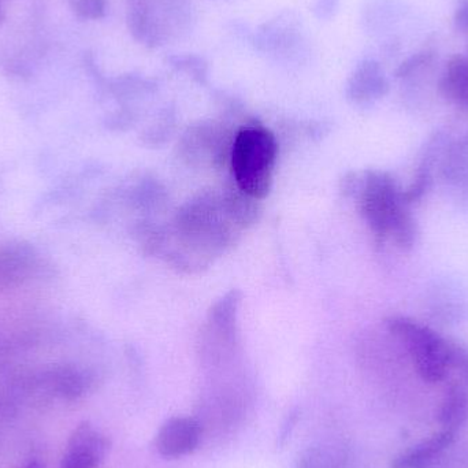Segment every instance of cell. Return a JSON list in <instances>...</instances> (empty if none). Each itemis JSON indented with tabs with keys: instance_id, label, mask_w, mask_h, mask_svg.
<instances>
[{
	"instance_id": "obj_1",
	"label": "cell",
	"mask_w": 468,
	"mask_h": 468,
	"mask_svg": "<svg viewBox=\"0 0 468 468\" xmlns=\"http://www.w3.org/2000/svg\"><path fill=\"white\" fill-rule=\"evenodd\" d=\"M359 203L363 217L377 236L389 237L401 250L414 248L417 222L392 176L385 172L366 173L360 183Z\"/></svg>"
},
{
	"instance_id": "obj_2",
	"label": "cell",
	"mask_w": 468,
	"mask_h": 468,
	"mask_svg": "<svg viewBox=\"0 0 468 468\" xmlns=\"http://www.w3.org/2000/svg\"><path fill=\"white\" fill-rule=\"evenodd\" d=\"M277 142L263 128H245L237 134L232 151L234 180L242 194L263 199L271 186L277 161Z\"/></svg>"
},
{
	"instance_id": "obj_3",
	"label": "cell",
	"mask_w": 468,
	"mask_h": 468,
	"mask_svg": "<svg viewBox=\"0 0 468 468\" xmlns=\"http://www.w3.org/2000/svg\"><path fill=\"white\" fill-rule=\"evenodd\" d=\"M387 327L406 346L415 371L423 381L437 384L445 379L453 367L455 344L409 316H393L388 319Z\"/></svg>"
},
{
	"instance_id": "obj_4",
	"label": "cell",
	"mask_w": 468,
	"mask_h": 468,
	"mask_svg": "<svg viewBox=\"0 0 468 468\" xmlns=\"http://www.w3.org/2000/svg\"><path fill=\"white\" fill-rule=\"evenodd\" d=\"M109 437L90 422H81L69 437L59 468H99L109 455Z\"/></svg>"
},
{
	"instance_id": "obj_5",
	"label": "cell",
	"mask_w": 468,
	"mask_h": 468,
	"mask_svg": "<svg viewBox=\"0 0 468 468\" xmlns=\"http://www.w3.org/2000/svg\"><path fill=\"white\" fill-rule=\"evenodd\" d=\"M202 434V426L194 418L172 417L162 423L154 445L164 458H183L191 455L199 448Z\"/></svg>"
},
{
	"instance_id": "obj_6",
	"label": "cell",
	"mask_w": 468,
	"mask_h": 468,
	"mask_svg": "<svg viewBox=\"0 0 468 468\" xmlns=\"http://www.w3.org/2000/svg\"><path fill=\"white\" fill-rule=\"evenodd\" d=\"M439 165L451 197L468 210V134L444 145Z\"/></svg>"
},
{
	"instance_id": "obj_7",
	"label": "cell",
	"mask_w": 468,
	"mask_h": 468,
	"mask_svg": "<svg viewBox=\"0 0 468 468\" xmlns=\"http://www.w3.org/2000/svg\"><path fill=\"white\" fill-rule=\"evenodd\" d=\"M456 431L440 429L428 439L412 445L409 450L396 456L393 468H423L433 463L442 452L453 444Z\"/></svg>"
},
{
	"instance_id": "obj_8",
	"label": "cell",
	"mask_w": 468,
	"mask_h": 468,
	"mask_svg": "<svg viewBox=\"0 0 468 468\" xmlns=\"http://www.w3.org/2000/svg\"><path fill=\"white\" fill-rule=\"evenodd\" d=\"M389 90L381 66L374 60H365L355 71L349 82V93L359 103L382 98Z\"/></svg>"
},
{
	"instance_id": "obj_9",
	"label": "cell",
	"mask_w": 468,
	"mask_h": 468,
	"mask_svg": "<svg viewBox=\"0 0 468 468\" xmlns=\"http://www.w3.org/2000/svg\"><path fill=\"white\" fill-rule=\"evenodd\" d=\"M442 95L455 104H468V58L453 55L445 66L440 81Z\"/></svg>"
},
{
	"instance_id": "obj_10",
	"label": "cell",
	"mask_w": 468,
	"mask_h": 468,
	"mask_svg": "<svg viewBox=\"0 0 468 468\" xmlns=\"http://www.w3.org/2000/svg\"><path fill=\"white\" fill-rule=\"evenodd\" d=\"M468 414V395L461 385H452L445 392L439 409V423L441 429L458 433Z\"/></svg>"
},
{
	"instance_id": "obj_11",
	"label": "cell",
	"mask_w": 468,
	"mask_h": 468,
	"mask_svg": "<svg viewBox=\"0 0 468 468\" xmlns=\"http://www.w3.org/2000/svg\"><path fill=\"white\" fill-rule=\"evenodd\" d=\"M22 263L21 258L16 253L7 252L5 255H0V281L10 282L11 280H16L21 271Z\"/></svg>"
},
{
	"instance_id": "obj_12",
	"label": "cell",
	"mask_w": 468,
	"mask_h": 468,
	"mask_svg": "<svg viewBox=\"0 0 468 468\" xmlns=\"http://www.w3.org/2000/svg\"><path fill=\"white\" fill-rule=\"evenodd\" d=\"M77 11L85 18H101L106 11V0H79Z\"/></svg>"
},
{
	"instance_id": "obj_13",
	"label": "cell",
	"mask_w": 468,
	"mask_h": 468,
	"mask_svg": "<svg viewBox=\"0 0 468 468\" xmlns=\"http://www.w3.org/2000/svg\"><path fill=\"white\" fill-rule=\"evenodd\" d=\"M431 57V54H418L415 57L410 58L407 62H404L403 65L399 69L398 76L399 77H406L409 76L410 73L414 71V69L420 68L423 63L428 60V58Z\"/></svg>"
},
{
	"instance_id": "obj_14",
	"label": "cell",
	"mask_w": 468,
	"mask_h": 468,
	"mask_svg": "<svg viewBox=\"0 0 468 468\" xmlns=\"http://www.w3.org/2000/svg\"><path fill=\"white\" fill-rule=\"evenodd\" d=\"M455 22L459 29L468 30V0H463L459 5L455 14Z\"/></svg>"
},
{
	"instance_id": "obj_15",
	"label": "cell",
	"mask_w": 468,
	"mask_h": 468,
	"mask_svg": "<svg viewBox=\"0 0 468 468\" xmlns=\"http://www.w3.org/2000/svg\"><path fill=\"white\" fill-rule=\"evenodd\" d=\"M453 367L461 368L468 376V351L455 346V357H453Z\"/></svg>"
},
{
	"instance_id": "obj_16",
	"label": "cell",
	"mask_w": 468,
	"mask_h": 468,
	"mask_svg": "<svg viewBox=\"0 0 468 468\" xmlns=\"http://www.w3.org/2000/svg\"><path fill=\"white\" fill-rule=\"evenodd\" d=\"M24 468H43L40 466V464L36 463V462H33V463L27 464V466H25Z\"/></svg>"
}]
</instances>
